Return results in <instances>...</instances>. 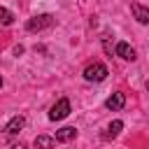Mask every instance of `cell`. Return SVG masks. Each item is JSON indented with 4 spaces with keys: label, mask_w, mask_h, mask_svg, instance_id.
I'll return each instance as SVG.
<instances>
[{
    "label": "cell",
    "mask_w": 149,
    "mask_h": 149,
    "mask_svg": "<svg viewBox=\"0 0 149 149\" xmlns=\"http://www.w3.org/2000/svg\"><path fill=\"white\" fill-rule=\"evenodd\" d=\"M147 91H149V81H147Z\"/></svg>",
    "instance_id": "4fadbf2b"
},
{
    "label": "cell",
    "mask_w": 149,
    "mask_h": 149,
    "mask_svg": "<svg viewBox=\"0 0 149 149\" xmlns=\"http://www.w3.org/2000/svg\"><path fill=\"white\" fill-rule=\"evenodd\" d=\"M70 114V100L68 98H61L51 109H49V119L51 121H61V119H65Z\"/></svg>",
    "instance_id": "277c9868"
},
{
    "label": "cell",
    "mask_w": 149,
    "mask_h": 149,
    "mask_svg": "<svg viewBox=\"0 0 149 149\" xmlns=\"http://www.w3.org/2000/svg\"><path fill=\"white\" fill-rule=\"evenodd\" d=\"M12 21H14V14H12L9 9H5V7H0V23H2V26H9Z\"/></svg>",
    "instance_id": "8fae6325"
},
{
    "label": "cell",
    "mask_w": 149,
    "mask_h": 149,
    "mask_svg": "<svg viewBox=\"0 0 149 149\" xmlns=\"http://www.w3.org/2000/svg\"><path fill=\"white\" fill-rule=\"evenodd\" d=\"M33 144H35L37 149H51V147H54V137H49V135H37Z\"/></svg>",
    "instance_id": "30bf717a"
},
{
    "label": "cell",
    "mask_w": 149,
    "mask_h": 149,
    "mask_svg": "<svg viewBox=\"0 0 149 149\" xmlns=\"http://www.w3.org/2000/svg\"><path fill=\"white\" fill-rule=\"evenodd\" d=\"M130 12H133V16L137 19V23H149V7H142V5H137V2H133V5H130Z\"/></svg>",
    "instance_id": "52a82bcc"
},
{
    "label": "cell",
    "mask_w": 149,
    "mask_h": 149,
    "mask_svg": "<svg viewBox=\"0 0 149 149\" xmlns=\"http://www.w3.org/2000/svg\"><path fill=\"white\" fill-rule=\"evenodd\" d=\"M12 149H26V147H23V144H21V142H19V144H14V147H12Z\"/></svg>",
    "instance_id": "7c38bea8"
},
{
    "label": "cell",
    "mask_w": 149,
    "mask_h": 149,
    "mask_svg": "<svg viewBox=\"0 0 149 149\" xmlns=\"http://www.w3.org/2000/svg\"><path fill=\"white\" fill-rule=\"evenodd\" d=\"M107 74H109V70L102 63H91V65L84 68V79L86 81H102Z\"/></svg>",
    "instance_id": "7a4b0ae2"
},
{
    "label": "cell",
    "mask_w": 149,
    "mask_h": 149,
    "mask_svg": "<svg viewBox=\"0 0 149 149\" xmlns=\"http://www.w3.org/2000/svg\"><path fill=\"white\" fill-rule=\"evenodd\" d=\"M23 126H26V119H23V116H12V119L7 121V126L2 128V133H0V142H5V140H9V137H14Z\"/></svg>",
    "instance_id": "3957f363"
},
{
    "label": "cell",
    "mask_w": 149,
    "mask_h": 149,
    "mask_svg": "<svg viewBox=\"0 0 149 149\" xmlns=\"http://www.w3.org/2000/svg\"><path fill=\"white\" fill-rule=\"evenodd\" d=\"M51 26H54V16L51 14H37V16L26 21V30L28 33H40V30L51 28Z\"/></svg>",
    "instance_id": "6da1fadb"
},
{
    "label": "cell",
    "mask_w": 149,
    "mask_h": 149,
    "mask_svg": "<svg viewBox=\"0 0 149 149\" xmlns=\"http://www.w3.org/2000/svg\"><path fill=\"white\" fill-rule=\"evenodd\" d=\"M74 137H77V128H72V126H65V128L56 130V142H70Z\"/></svg>",
    "instance_id": "ba28073f"
},
{
    "label": "cell",
    "mask_w": 149,
    "mask_h": 149,
    "mask_svg": "<svg viewBox=\"0 0 149 149\" xmlns=\"http://www.w3.org/2000/svg\"><path fill=\"white\" fill-rule=\"evenodd\" d=\"M0 86H2V77H0Z\"/></svg>",
    "instance_id": "5bb4252c"
},
{
    "label": "cell",
    "mask_w": 149,
    "mask_h": 149,
    "mask_svg": "<svg viewBox=\"0 0 149 149\" xmlns=\"http://www.w3.org/2000/svg\"><path fill=\"white\" fill-rule=\"evenodd\" d=\"M121 130H123V121H119V119H116V121H112V123L107 126V133H105L102 137H105V140H109V137H116Z\"/></svg>",
    "instance_id": "9c48e42d"
},
{
    "label": "cell",
    "mask_w": 149,
    "mask_h": 149,
    "mask_svg": "<svg viewBox=\"0 0 149 149\" xmlns=\"http://www.w3.org/2000/svg\"><path fill=\"white\" fill-rule=\"evenodd\" d=\"M123 105H126V95H123V93H119V91H116V93H112V95L107 98V102H105V107H107V109H112V112L121 109Z\"/></svg>",
    "instance_id": "8992f818"
},
{
    "label": "cell",
    "mask_w": 149,
    "mask_h": 149,
    "mask_svg": "<svg viewBox=\"0 0 149 149\" xmlns=\"http://www.w3.org/2000/svg\"><path fill=\"white\" fill-rule=\"evenodd\" d=\"M114 54H116L119 58H123V61H135V49H133L128 42H119L116 49H114Z\"/></svg>",
    "instance_id": "5b68a950"
}]
</instances>
